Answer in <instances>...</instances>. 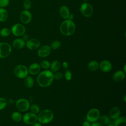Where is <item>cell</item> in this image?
<instances>
[{"label": "cell", "instance_id": "obj_1", "mask_svg": "<svg viewBox=\"0 0 126 126\" xmlns=\"http://www.w3.org/2000/svg\"><path fill=\"white\" fill-rule=\"evenodd\" d=\"M54 79L53 73L50 70H45L38 74L37 77V83L39 86L46 88L52 84Z\"/></svg>", "mask_w": 126, "mask_h": 126}, {"label": "cell", "instance_id": "obj_2", "mask_svg": "<svg viewBox=\"0 0 126 126\" xmlns=\"http://www.w3.org/2000/svg\"><path fill=\"white\" fill-rule=\"evenodd\" d=\"M76 27L74 22L69 20L63 21L60 26V31L65 36H69L73 34L75 31Z\"/></svg>", "mask_w": 126, "mask_h": 126}, {"label": "cell", "instance_id": "obj_3", "mask_svg": "<svg viewBox=\"0 0 126 126\" xmlns=\"http://www.w3.org/2000/svg\"><path fill=\"white\" fill-rule=\"evenodd\" d=\"M39 113L37 116V121L41 124L49 123L54 118V113L51 110L44 109Z\"/></svg>", "mask_w": 126, "mask_h": 126}, {"label": "cell", "instance_id": "obj_4", "mask_svg": "<svg viewBox=\"0 0 126 126\" xmlns=\"http://www.w3.org/2000/svg\"><path fill=\"white\" fill-rule=\"evenodd\" d=\"M14 75L19 78L23 79L28 76L29 71L28 68L24 65L19 64L16 66L14 69Z\"/></svg>", "mask_w": 126, "mask_h": 126}, {"label": "cell", "instance_id": "obj_5", "mask_svg": "<svg viewBox=\"0 0 126 126\" xmlns=\"http://www.w3.org/2000/svg\"><path fill=\"white\" fill-rule=\"evenodd\" d=\"M12 48L11 45L5 42L0 43V58H5L11 53Z\"/></svg>", "mask_w": 126, "mask_h": 126}, {"label": "cell", "instance_id": "obj_6", "mask_svg": "<svg viewBox=\"0 0 126 126\" xmlns=\"http://www.w3.org/2000/svg\"><path fill=\"white\" fill-rule=\"evenodd\" d=\"M15 106L18 111L25 112L29 109L30 104L27 99L25 98H20L16 102Z\"/></svg>", "mask_w": 126, "mask_h": 126}, {"label": "cell", "instance_id": "obj_7", "mask_svg": "<svg viewBox=\"0 0 126 126\" xmlns=\"http://www.w3.org/2000/svg\"><path fill=\"white\" fill-rule=\"evenodd\" d=\"M100 112L96 108H92L90 109L87 114V121L90 123L96 122L100 117Z\"/></svg>", "mask_w": 126, "mask_h": 126}, {"label": "cell", "instance_id": "obj_8", "mask_svg": "<svg viewBox=\"0 0 126 126\" xmlns=\"http://www.w3.org/2000/svg\"><path fill=\"white\" fill-rule=\"evenodd\" d=\"M80 11L85 17H90L93 15L94 9L90 3L84 2L81 5Z\"/></svg>", "mask_w": 126, "mask_h": 126}, {"label": "cell", "instance_id": "obj_9", "mask_svg": "<svg viewBox=\"0 0 126 126\" xmlns=\"http://www.w3.org/2000/svg\"><path fill=\"white\" fill-rule=\"evenodd\" d=\"M11 31L15 36H21L25 34L26 29L23 25L18 23L14 25L12 27Z\"/></svg>", "mask_w": 126, "mask_h": 126}, {"label": "cell", "instance_id": "obj_10", "mask_svg": "<svg viewBox=\"0 0 126 126\" xmlns=\"http://www.w3.org/2000/svg\"><path fill=\"white\" fill-rule=\"evenodd\" d=\"M22 120L26 124L32 125L37 121V116L32 112L26 113L23 116Z\"/></svg>", "mask_w": 126, "mask_h": 126}, {"label": "cell", "instance_id": "obj_11", "mask_svg": "<svg viewBox=\"0 0 126 126\" xmlns=\"http://www.w3.org/2000/svg\"><path fill=\"white\" fill-rule=\"evenodd\" d=\"M51 52V48L48 45L41 46L37 51V55L40 58H45L48 56Z\"/></svg>", "mask_w": 126, "mask_h": 126}, {"label": "cell", "instance_id": "obj_12", "mask_svg": "<svg viewBox=\"0 0 126 126\" xmlns=\"http://www.w3.org/2000/svg\"><path fill=\"white\" fill-rule=\"evenodd\" d=\"M26 47L31 50H34L38 49L40 45V42L36 38H32L28 40L26 43Z\"/></svg>", "mask_w": 126, "mask_h": 126}, {"label": "cell", "instance_id": "obj_13", "mask_svg": "<svg viewBox=\"0 0 126 126\" xmlns=\"http://www.w3.org/2000/svg\"><path fill=\"white\" fill-rule=\"evenodd\" d=\"M20 19L22 23L28 24L32 20V14L28 10H25L21 13Z\"/></svg>", "mask_w": 126, "mask_h": 126}, {"label": "cell", "instance_id": "obj_14", "mask_svg": "<svg viewBox=\"0 0 126 126\" xmlns=\"http://www.w3.org/2000/svg\"><path fill=\"white\" fill-rule=\"evenodd\" d=\"M99 69L103 72H108L112 69L111 63L108 60H103L99 64Z\"/></svg>", "mask_w": 126, "mask_h": 126}, {"label": "cell", "instance_id": "obj_15", "mask_svg": "<svg viewBox=\"0 0 126 126\" xmlns=\"http://www.w3.org/2000/svg\"><path fill=\"white\" fill-rule=\"evenodd\" d=\"M121 112L120 108L117 106L113 107L109 111V117L112 120H116L120 116Z\"/></svg>", "mask_w": 126, "mask_h": 126}, {"label": "cell", "instance_id": "obj_16", "mask_svg": "<svg viewBox=\"0 0 126 126\" xmlns=\"http://www.w3.org/2000/svg\"><path fill=\"white\" fill-rule=\"evenodd\" d=\"M40 68L41 67L39 64L37 63H34L30 65L28 68V71L30 74L34 75L39 73L40 71Z\"/></svg>", "mask_w": 126, "mask_h": 126}, {"label": "cell", "instance_id": "obj_17", "mask_svg": "<svg viewBox=\"0 0 126 126\" xmlns=\"http://www.w3.org/2000/svg\"><path fill=\"white\" fill-rule=\"evenodd\" d=\"M125 76V73L123 71L118 70L113 74L112 78L115 82H121L124 80Z\"/></svg>", "mask_w": 126, "mask_h": 126}, {"label": "cell", "instance_id": "obj_18", "mask_svg": "<svg viewBox=\"0 0 126 126\" xmlns=\"http://www.w3.org/2000/svg\"><path fill=\"white\" fill-rule=\"evenodd\" d=\"M26 44L25 41L22 38H16L12 43L13 46L17 49H21L23 48Z\"/></svg>", "mask_w": 126, "mask_h": 126}, {"label": "cell", "instance_id": "obj_19", "mask_svg": "<svg viewBox=\"0 0 126 126\" xmlns=\"http://www.w3.org/2000/svg\"><path fill=\"white\" fill-rule=\"evenodd\" d=\"M59 13L63 19H67L70 13L68 8L65 5H62L59 9Z\"/></svg>", "mask_w": 126, "mask_h": 126}, {"label": "cell", "instance_id": "obj_20", "mask_svg": "<svg viewBox=\"0 0 126 126\" xmlns=\"http://www.w3.org/2000/svg\"><path fill=\"white\" fill-rule=\"evenodd\" d=\"M60 67H61V63L59 62V61L58 60H54L50 63V68L51 71L53 73L58 71V70L60 68Z\"/></svg>", "mask_w": 126, "mask_h": 126}, {"label": "cell", "instance_id": "obj_21", "mask_svg": "<svg viewBox=\"0 0 126 126\" xmlns=\"http://www.w3.org/2000/svg\"><path fill=\"white\" fill-rule=\"evenodd\" d=\"M24 85L28 88H31L34 85V80L33 78L30 76H27L24 78Z\"/></svg>", "mask_w": 126, "mask_h": 126}, {"label": "cell", "instance_id": "obj_22", "mask_svg": "<svg viewBox=\"0 0 126 126\" xmlns=\"http://www.w3.org/2000/svg\"><path fill=\"white\" fill-rule=\"evenodd\" d=\"M114 126H126V118L124 117H119L114 122Z\"/></svg>", "mask_w": 126, "mask_h": 126}, {"label": "cell", "instance_id": "obj_23", "mask_svg": "<svg viewBox=\"0 0 126 126\" xmlns=\"http://www.w3.org/2000/svg\"><path fill=\"white\" fill-rule=\"evenodd\" d=\"M99 67V63L96 61H90L88 64V69L92 71H95L98 69Z\"/></svg>", "mask_w": 126, "mask_h": 126}, {"label": "cell", "instance_id": "obj_24", "mask_svg": "<svg viewBox=\"0 0 126 126\" xmlns=\"http://www.w3.org/2000/svg\"><path fill=\"white\" fill-rule=\"evenodd\" d=\"M8 12L4 8L0 7V22H5L8 18Z\"/></svg>", "mask_w": 126, "mask_h": 126}, {"label": "cell", "instance_id": "obj_25", "mask_svg": "<svg viewBox=\"0 0 126 126\" xmlns=\"http://www.w3.org/2000/svg\"><path fill=\"white\" fill-rule=\"evenodd\" d=\"M11 118L12 120L15 122H20L22 120L23 116L20 112L15 111L12 113L11 115Z\"/></svg>", "mask_w": 126, "mask_h": 126}, {"label": "cell", "instance_id": "obj_26", "mask_svg": "<svg viewBox=\"0 0 126 126\" xmlns=\"http://www.w3.org/2000/svg\"><path fill=\"white\" fill-rule=\"evenodd\" d=\"M99 123L102 124L103 125H108L110 124L111 120L110 118L109 117V116L106 115H102L100 116L99 119Z\"/></svg>", "mask_w": 126, "mask_h": 126}, {"label": "cell", "instance_id": "obj_27", "mask_svg": "<svg viewBox=\"0 0 126 126\" xmlns=\"http://www.w3.org/2000/svg\"><path fill=\"white\" fill-rule=\"evenodd\" d=\"M11 31L8 28H3L0 31V35L2 37H7L10 35Z\"/></svg>", "mask_w": 126, "mask_h": 126}, {"label": "cell", "instance_id": "obj_28", "mask_svg": "<svg viewBox=\"0 0 126 126\" xmlns=\"http://www.w3.org/2000/svg\"><path fill=\"white\" fill-rule=\"evenodd\" d=\"M30 110L32 113H34L35 114H38L40 112V108L39 107L35 104H32L31 106H30Z\"/></svg>", "mask_w": 126, "mask_h": 126}, {"label": "cell", "instance_id": "obj_29", "mask_svg": "<svg viewBox=\"0 0 126 126\" xmlns=\"http://www.w3.org/2000/svg\"><path fill=\"white\" fill-rule=\"evenodd\" d=\"M61 42L58 40H54L50 44V47L53 50H57L59 49L61 46Z\"/></svg>", "mask_w": 126, "mask_h": 126}, {"label": "cell", "instance_id": "obj_30", "mask_svg": "<svg viewBox=\"0 0 126 126\" xmlns=\"http://www.w3.org/2000/svg\"><path fill=\"white\" fill-rule=\"evenodd\" d=\"M39 65L43 69H48L50 68V63L47 60H43L40 62Z\"/></svg>", "mask_w": 126, "mask_h": 126}, {"label": "cell", "instance_id": "obj_31", "mask_svg": "<svg viewBox=\"0 0 126 126\" xmlns=\"http://www.w3.org/2000/svg\"><path fill=\"white\" fill-rule=\"evenodd\" d=\"M7 100L4 97H0V110H3L7 105Z\"/></svg>", "mask_w": 126, "mask_h": 126}, {"label": "cell", "instance_id": "obj_32", "mask_svg": "<svg viewBox=\"0 0 126 126\" xmlns=\"http://www.w3.org/2000/svg\"><path fill=\"white\" fill-rule=\"evenodd\" d=\"M53 77L56 80H60L63 77V74L61 72L57 71L53 73Z\"/></svg>", "mask_w": 126, "mask_h": 126}, {"label": "cell", "instance_id": "obj_33", "mask_svg": "<svg viewBox=\"0 0 126 126\" xmlns=\"http://www.w3.org/2000/svg\"><path fill=\"white\" fill-rule=\"evenodd\" d=\"M32 5V2L30 0H25L23 3V6L25 10L29 9Z\"/></svg>", "mask_w": 126, "mask_h": 126}, {"label": "cell", "instance_id": "obj_34", "mask_svg": "<svg viewBox=\"0 0 126 126\" xmlns=\"http://www.w3.org/2000/svg\"><path fill=\"white\" fill-rule=\"evenodd\" d=\"M64 77L66 80H67V81L70 80L72 78L71 72L70 70L66 69L64 73Z\"/></svg>", "mask_w": 126, "mask_h": 126}, {"label": "cell", "instance_id": "obj_35", "mask_svg": "<svg viewBox=\"0 0 126 126\" xmlns=\"http://www.w3.org/2000/svg\"><path fill=\"white\" fill-rule=\"evenodd\" d=\"M9 3V0H0V7H6Z\"/></svg>", "mask_w": 126, "mask_h": 126}, {"label": "cell", "instance_id": "obj_36", "mask_svg": "<svg viewBox=\"0 0 126 126\" xmlns=\"http://www.w3.org/2000/svg\"><path fill=\"white\" fill-rule=\"evenodd\" d=\"M91 126H104V125L99 122H93L91 124Z\"/></svg>", "mask_w": 126, "mask_h": 126}, {"label": "cell", "instance_id": "obj_37", "mask_svg": "<svg viewBox=\"0 0 126 126\" xmlns=\"http://www.w3.org/2000/svg\"><path fill=\"white\" fill-rule=\"evenodd\" d=\"M82 126H91V125L90 124V123L89 122L86 121L83 123Z\"/></svg>", "mask_w": 126, "mask_h": 126}, {"label": "cell", "instance_id": "obj_38", "mask_svg": "<svg viewBox=\"0 0 126 126\" xmlns=\"http://www.w3.org/2000/svg\"><path fill=\"white\" fill-rule=\"evenodd\" d=\"M63 66L65 69H67L68 67V63L66 62H63Z\"/></svg>", "mask_w": 126, "mask_h": 126}, {"label": "cell", "instance_id": "obj_39", "mask_svg": "<svg viewBox=\"0 0 126 126\" xmlns=\"http://www.w3.org/2000/svg\"><path fill=\"white\" fill-rule=\"evenodd\" d=\"M73 18H74V15L72 14H69V15L67 18V19L72 21L73 19Z\"/></svg>", "mask_w": 126, "mask_h": 126}, {"label": "cell", "instance_id": "obj_40", "mask_svg": "<svg viewBox=\"0 0 126 126\" xmlns=\"http://www.w3.org/2000/svg\"><path fill=\"white\" fill-rule=\"evenodd\" d=\"M31 126H41V124H40V123H34L32 125H31Z\"/></svg>", "mask_w": 126, "mask_h": 126}, {"label": "cell", "instance_id": "obj_41", "mask_svg": "<svg viewBox=\"0 0 126 126\" xmlns=\"http://www.w3.org/2000/svg\"><path fill=\"white\" fill-rule=\"evenodd\" d=\"M23 39L25 41H27L28 38H29V36H28V35L27 34H23Z\"/></svg>", "mask_w": 126, "mask_h": 126}, {"label": "cell", "instance_id": "obj_42", "mask_svg": "<svg viewBox=\"0 0 126 126\" xmlns=\"http://www.w3.org/2000/svg\"><path fill=\"white\" fill-rule=\"evenodd\" d=\"M126 64H125V65H124V72L126 73Z\"/></svg>", "mask_w": 126, "mask_h": 126}, {"label": "cell", "instance_id": "obj_43", "mask_svg": "<svg viewBox=\"0 0 126 126\" xmlns=\"http://www.w3.org/2000/svg\"><path fill=\"white\" fill-rule=\"evenodd\" d=\"M124 101L125 102H126V95H125V96L124 97Z\"/></svg>", "mask_w": 126, "mask_h": 126}, {"label": "cell", "instance_id": "obj_44", "mask_svg": "<svg viewBox=\"0 0 126 126\" xmlns=\"http://www.w3.org/2000/svg\"><path fill=\"white\" fill-rule=\"evenodd\" d=\"M107 126H114V125H113V124H109V125H107Z\"/></svg>", "mask_w": 126, "mask_h": 126}, {"label": "cell", "instance_id": "obj_45", "mask_svg": "<svg viewBox=\"0 0 126 126\" xmlns=\"http://www.w3.org/2000/svg\"><path fill=\"white\" fill-rule=\"evenodd\" d=\"M83 0L84 1V2H87V1L88 0Z\"/></svg>", "mask_w": 126, "mask_h": 126}, {"label": "cell", "instance_id": "obj_46", "mask_svg": "<svg viewBox=\"0 0 126 126\" xmlns=\"http://www.w3.org/2000/svg\"></svg>", "mask_w": 126, "mask_h": 126}]
</instances>
